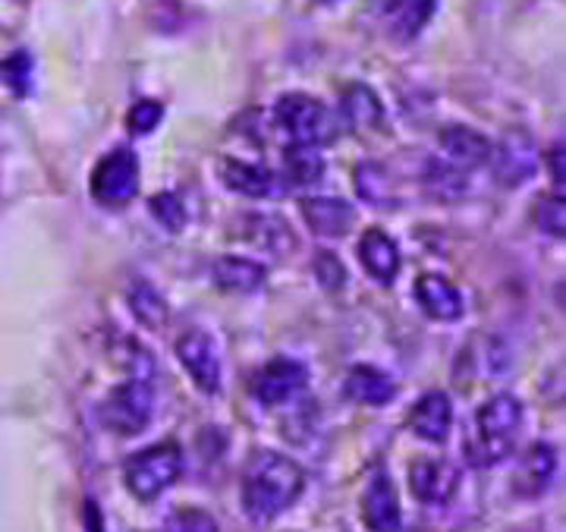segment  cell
Masks as SVG:
<instances>
[{"label":"cell","instance_id":"obj_1","mask_svg":"<svg viewBox=\"0 0 566 532\" xmlns=\"http://www.w3.org/2000/svg\"><path fill=\"white\" fill-rule=\"evenodd\" d=\"M305 472L277 450L252 453L243 476V508L252 523H271L303 494Z\"/></svg>","mask_w":566,"mask_h":532},{"label":"cell","instance_id":"obj_2","mask_svg":"<svg viewBox=\"0 0 566 532\" xmlns=\"http://www.w3.org/2000/svg\"><path fill=\"white\" fill-rule=\"evenodd\" d=\"M520 429H523V404L513 394L491 397L475 413V438L469 445V460L475 467H497L510 457Z\"/></svg>","mask_w":566,"mask_h":532},{"label":"cell","instance_id":"obj_3","mask_svg":"<svg viewBox=\"0 0 566 532\" xmlns=\"http://www.w3.org/2000/svg\"><path fill=\"white\" fill-rule=\"evenodd\" d=\"M151 413H155V385H151V372H142L104 397L98 419L107 431L129 438L151 423Z\"/></svg>","mask_w":566,"mask_h":532},{"label":"cell","instance_id":"obj_4","mask_svg":"<svg viewBox=\"0 0 566 532\" xmlns=\"http://www.w3.org/2000/svg\"><path fill=\"white\" fill-rule=\"evenodd\" d=\"M182 472V450L174 441L151 445V448L133 453L123 463V479L126 489L133 491L139 501H155L158 494L170 489Z\"/></svg>","mask_w":566,"mask_h":532},{"label":"cell","instance_id":"obj_5","mask_svg":"<svg viewBox=\"0 0 566 532\" xmlns=\"http://www.w3.org/2000/svg\"><path fill=\"white\" fill-rule=\"evenodd\" d=\"M274 123L283 129V136L293 145H324L337 136L334 114L312 95H283L274 104Z\"/></svg>","mask_w":566,"mask_h":532},{"label":"cell","instance_id":"obj_6","mask_svg":"<svg viewBox=\"0 0 566 532\" xmlns=\"http://www.w3.org/2000/svg\"><path fill=\"white\" fill-rule=\"evenodd\" d=\"M139 192V158L133 152H114L92 170V196L107 208H120Z\"/></svg>","mask_w":566,"mask_h":532},{"label":"cell","instance_id":"obj_7","mask_svg":"<svg viewBox=\"0 0 566 532\" xmlns=\"http://www.w3.org/2000/svg\"><path fill=\"white\" fill-rule=\"evenodd\" d=\"M308 385V368L296 359H271L252 375V394L264 407H281Z\"/></svg>","mask_w":566,"mask_h":532},{"label":"cell","instance_id":"obj_8","mask_svg":"<svg viewBox=\"0 0 566 532\" xmlns=\"http://www.w3.org/2000/svg\"><path fill=\"white\" fill-rule=\"evenodd\" d=\"M535 161H538L535 143L528 139L526 133H506L504 143L491 148V158H488L497 184L506 186V189L528 184L532 174H535Z\"/></svg>","mask_w":566,"mask_h":532},{"label":"cell","instance_id":"obj_9","mask_svg":"<svg viewBox=\"0 0 566 532\" xmlns=\"http://www.w3.org/2000/svg\"><path fill=\"white\" fill-rule=\"evenodd\" d=\"M177 356L182 368L189 372V378L196 382V388L205 394L221 390V359H218L214 341L205 331H186L177 341Z\"/></svg>","mask_w":566,"mask_h":532},{"label":"cell","instance_id":"obj_10","mask_svg":"<svg viewBox=\"0 0 566 532\" xmlns=\"http://www.w3.org/2000/svg\"><path fill=\"white\" fill-rule=\"evenodd\" d=\"M409 489L422 504H447L460 489V470L444 457H419L409 467Z\"/></svg>","mask_w":566,"mask_h":532},{"label":"cell","instance_id":"obj_11","mask_svg":"<svg viewBox=\"0 0 566 532\" xmlns=\"http://www.w3.org/2000/svg\"><path fill=\"white\" fill-rule=\"evenodd\" d=\"M359 508H363V523L371 532H403L400 501H397L394 482H390V476L385 470L371 472Z\"/></svg>","mask_w":566,"mask_h":532},{"label":"cell","instance_id":"obj_12","mask_svg":"<svg viewBox=\"0 0 566 532\" xmlns=\"http://www.w3.org/2000/svg\"><path fill=\"white\" fill-rule=\"evenodd\" d=\"M450 426H453V404L444 390H428L424 397L416 400V407L409 409V429L422 441L444 445Z\"/></svg>","mask_w":566,"mask_h":532},{"label":"cell","instance_id":"obj_13","mask_svg":"<svg viewBox=\"0 0 566 532\" xmlns=\"http://www.w3.org/2000/svg\"><path fill=\"white\" fill-rule=\"evenodd\" d=\"M416 303L434 322H457L463 315V293L441 274H422L416 281Z\"/></svg>","mask_w":566,"mask_h":532},{"label":"cell","instance_id":"obj_14","mask_svg":"<svg viewBox=\"0 0 566 532\" xmlns=\"http://www.w3.org/2000/svg\"><path fill=\"white\" fill-rule=\"evenodd\" d=\"M441 155L460 170H475L491 158V143L469 126H447L441 133Z\"/></svg>","mask_w":566,"mask_h":532},{"label":"cell","instance_id":"obj_15","mask_svg":"<svg viewBox=\"0 0 566 532\" xmlns=\"http://www.w3.org/2000/svg\"><path fill=\"white\" fill-rule=\"evenodd\" d=\"M221 180L227 189L240 192V196H249V199H268V196H277L281 186H277V177L262 167V164H249L237 161V158H227L221 164Z\"/></svg>","mask_w":566,"mask_h":532},{"label":"cell","instance_id":"obj_16","mask_svg":"<svg viewBox=\"0 0 566 532\" xmlns=\"http://www.w3.org/2000/svg\"><path fill=\"white\" fill-rule=\"evenodd\" d=\"M359 259L378 284H394V278L400 271V249L385 230H378V227L365 230L359 240Z\"/></svg>","mask_w":566,"mask_h":532},{"label":"cell","instance_id":"obj_17","mask_svg":"<svg viewBox=\"0 0 566 532\" xmlns=\"http://www.w3.org/2000/svg\"><path fill=\"white\" fill-rule=\"evenodd\" d=\"M346 394L365 407H385L397 397L394 378L375 366H353L346 375Z\"/></svg>","mask_w":566,"mask_h":532},{"label":"cell","instance_id":"obj_18","mask_svg":"<svg viewBox=\"0 0 566 532\" xmlns=\"http://www.w3.org/2000/svg\"><path fill=\"white\" fill-rule=\"evenodd\" d=\"M303 218L318 237H344L356 221V211L344 199H308L303 205Z\"/></svg>","mask_w":566,"mask_h":532},{"label":"cell","instance_id":"obj_19","mask_svg":"<svg viewBox=\"0 0 566 532\" xmlns=\"http://www.w3.org/2000/svg\"><path fill=\"white\" fill-rule=\"evenodd\" d=\"M211 278L227 293H255V290H262L268 271L259 262H252V259L223 255V259H218L211 265Z\"/></svg>","mask_w":566,"mask_h":532},{"label":"cell","instance_id":"obj_20","mask_svg":"<svg viewBox=\"0 0 566 532\" xmlns=\"http://www.w3.org/2000/svg\"><path fill=\"white\" fill-rule=\"evenodd\" d=\"M557 472V453L551 445H532L526 450V457L520 460V470H516V491L526 494V498H535L551 486Z\"/></svg>","mask_w":566,"mask_h":532},{"label":"cell","instance_id":"obj_21","mask_svg":"<svg viewBox=\"0 0 566 532\" xmlns=\"http://www.w3.org/2000/svg\"><path fill=\"white\" fill-rule=\"evenodd\" d=\"M438 0H390L387 3V25L397 41H412L434 17Z\"/></svg>","mask_w":566,"mask_h":532},{"label":"cell","instance_id":"obj_22","mask_svg":"<svg viewBox=\"0 0 566 532\" xmlns=\"http://www.w3.org/2000/svg\"><path fill=\"white\" fill-rule=\"evenodd\" d=\"M340 117L349 129H371L385 117V107L368 85H349L340 95Z\"/></svg>","mask_w":566,"mask_h":532},{"label":"cell","instance_id":"obj_23","mask_svg":"<svg viewBox=\"0 0 566 532\" xmlns=\"http://www.w3.org/2000/svg\"><path fill=\"white\" fill-rule=\"evenodd\" d=\"M324 177V158L318 145H293L283 155V180L293 186H315Z\"/></svg>","mask_w":566,"mask_h":532},{"label":"cell","instance_id":"obj_24","mask_svg":"<svg viewBox=\"0 0 566 532\" xmlns=\"http://www.w3.org/2000/svg\"><path fill=\"white\" fill-rule=\"evenodd\" d=\"M129 306H133V315L139 319L142 325L148 327H164L167 319H170V309L164 303V296L145 281H136L129 286Z\"/></svg>","mask_w":566,"mask_h":532},{"label":"cell","instance_id":"obj_25","mask_svg":"<svg viewBox=\"0 0 566 532\" xmlns=\"http://www.w3.org/2000/svg\"><path fill=\"white\" fill-rule=\"evenodd\" d=\"M356 192L363 196L365 202L371 205H397L394 196V184H390V174H387L381 164H363L356 170Z\"/></svg>","mask_w":566,"mask_h":532},{"label":"cell","instance_id":"obj_26","mask_svg":"<svg viewBox=\"0 0 566 532\" xmlns=\"http://www.w3.org/2000/svg\"><path fill=\"white\" fill-rule=\"evenodd\" d=\"M424 184L434 196H444V199H457L465 192V170L447 164L444 158H431L424 167Z\"/></svg>","mask_w":566,"mask_h":532},{"label":"cell","instance_id":"obj_27","mask_svg":"<svg viewBox=\"0 0 566 532\" xmlns=\"http://www.w3.org/2000/svg\"><path fill=\"white\" fill-rule=\"evenodd\" d=\"M0 80L10 85L13 95H29L32 92V58L25 51L10 54L7 61H0Z\"/></svg>","mask_w":566,"mask_h":532},{"label":"cell","instance_id":"obj_28","mask_svg":"<svg viewBox=\"0 0 566 532\" xmlns=\"http://www.w3.org/2000/svg\"><path fill=\"white\" fill-rule=\"evenodd\" d=\"M535 225L542 227L547 237H564V230H566L564 192H554V196L538 199V208H535Z\"/></svg>","mask_w":566,"mask_h":532},{"label":"cell","instance_id":"obj_29","mask_svg":"<svg viewBox=\"0 0 566 532\" xmlns=\"http://www.w3.org/2000/svg\"><path fill=\"white\" fill-rule=\"evenodd\" d=\"M151 215L155 221H161L170 233H180L186 227V208H182V199L177 192H161L151 199Z\"/></svg>","mask_w":566,"mask_h":532},{"label":"cell","instance_id":"obj_30","mask_svg":"<svg viewBox=\"0 0 566 532\" xmlns=\"http://www.w3.org/2000/svg\"><path fill=\"white\" fill-rule=\"evenodd\" d=\"M167 532H218V523H214V517H208L199 508H182V511L170 513Z\"/></svg>","mask_w":566,"mask_h":532},{"label":"cell","instance_id":"obj_31","mask_svg":"<svg viewBox=\"0 0 566 532\" xmlns=\"http://www.w3.org/2000/svg\"><path fill=\"white\" fill-rule=\"evenodd\" d=\"M315 278L324 290H340L346 284V268L334 252H318L315 255Z\"/></svg>","mask_w":566,"mask_h":532},{"label":"cell","instance_id":"obj_32","mask_svg":"<svg viewBox=\"0 0 566 532\" xmlns=\"http://www.w3.org/2000/svg\"><path fill=\"white\" fill-rule=\"evenodd\" d=\"M164 117V107L158 102H139L133 111H129V117H126V123H129V129L136 133V136H145V133H151L158 123H161Z\"/></svg>","mask_w":566,"mask_h":532},{"label":"cell","instance_id":"obj_33","mask_svg":"<svg viewBox=\"0 0 566 532\" xmlns=\"http://www.w3.org/2000/svg\"><path fill=\"white\" fill-rule=\"evenodd\" d=\"M551 177H554V184L560 186V192H564V143L560 145H554L551 148Z\"/></svg>","mask_w":566,"mask_h":532},{"label":"cell","instance_id":"obj_34","mask_svg":"<svg viewBox=\"0 0 566 532\" xmlns=\"http://www.w3.org/2000/svg\"><path fill=\"white\" fill-rule=\"evenodd\" d=\"M318 3H337V0H318Z\"/></svg>","mask_w":566,"mask_h":532}]
</instances>
